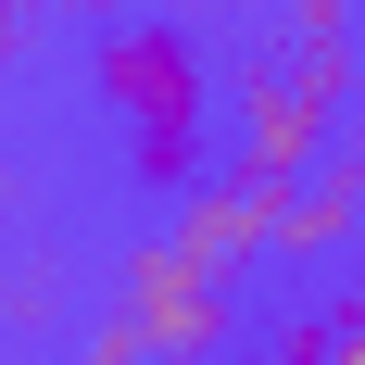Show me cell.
Listing matches in <instances>:
<instances>
[{
    "instance_id": "3",
    "label": "cell",
    "mask_w": 365,
    "mask_h": 365,
    "mask_svg": "<svg viewBox=\"0 0 365 365\" xmlns=\"http://www.w3.org/2000/svg\"><path fill=\"white\" fill-rule=\"evenodd\" d=\"M113 302L139 315L151 365H227V340H240V277H227V264H202L177 227L126 240V264H113Z\"/></svg>"
},
{
    "instance_id": "6",
    "label": "cell",
    "mask_w": 365,
    "mask_h": 365,
    "mask_svg": "<svg viewBox=\"0 0 365 365\" xmlns=\"http://www.w3.org/2000/svg\"><path fill=\"white\" fill-rule=\"evenodd\" d=\"M76 365H151V340H139V315H126V302H113L101 328H88V353H76Z\"/></svg>"
},
{
    "instance_id": "7",
    "label": "cell",
    "mask_w": 365,
    "mask_h": 365,
    "mask_svg": "<svg viewBox=\"0 0 365 365\" xmlns=\"http://www.w3.org/2000/svg\"><path fill=\"white\" fill-rule=\"evenodd\" d=\"M328 328H340V340H365V277H353V290L328 302Z\"/></svg>"
},
{
    "instance_id": "5",
    "label": "cell",
    "mask_w": 365,
    "mask_h": 365,
    "mask_svg": "<svg viewBox=\"0 0 365 365\" xmlns=\"http://www.w3.org/2000/svg\"><path fill=\"white\" fill-rule=\"evenodd\" d=\"M365 240V151H340V164H315V177L277 202V252L290 264H340Z\"/></svg>"
},
{
    "instance_id": "1",
    "label": "cell",
    "mask_w": 365,
    "mask_h": 365,
    "mask_svg": "<svg viewBox=\"0 0 365 365\" xmlns=\"http://www.w3.org/2000/svg\"><path fill=\"white\" fill-rule=\"evenodd\" d=\"M88 101H101L113 151L139 189H202V151H215V63L177 13H113L88 38Z\"/></svg>"
},
{
    "instance_id": "4",
    "label": "cell",
    "mask_w": 365,
    "mask_h": 365,
    "mask_svg": "<svg viewBox=\"0 0 365 365\" xmlns=\"http://www.w3.org/2000/svg\"><path fill=\"white\" fill-rule=\"evenodd\" d=\"M277 202H290L277 177H240V164H227V177L177 189V240H189L202 264H227V277H240L252 252H277Z\"/></svg>"
},
{
    "instance_id": "2",
    "label": "cell",
    "mask_w": 365,
    "mask_h": 365,
    "mask_svg": "<svg viewBox=\"0 0 365 365\" xmlns=\"http://www.w3.org/2000/svg\"><path fill=\"white\" fill-rule=\"evenodd\" d=\"M340 101H353V38L340 26H290L240 51V88H227V139H240V177L302 189L315 164H340Z\"/></svg>"
}]
</instances>
